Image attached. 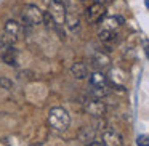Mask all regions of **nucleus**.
Returning a JSON list of instances; mask_svg holds the SVG:
<instances>
[{"label":"nucleus","instance_id":"20","mask_svg":"<svg viewBox=\"0 0 149 146\" xmlns=\"http://www.w3.org/2000/svg\"><path fill=\"white\" fill-rule=\"evenodd\" d=\"M85 146H103V145H101V141H96V140H95V141H90V143H87Z\"/></svg>","mask_w":149,"mask_h":146},{"label":"nucleus","instance_id":"17","mask_svg":"<svg viewBox=\"0 0 149 146\" xmlns=\"http://www.w3.org/2000/svg\"><path fill=\"white\" fill-rule=\"evenodd\" d=\"M0 85H2V87H3L5 90H10V88H13V82L8 80V79H5V77L0 79Z\"/></svg>","mask_w":149,"mask_h":146},{"label":"nucleus","instance_id":"21","mask_svg":"<svg viewBox=\"0 0 149 146\" xmlns=\"http://www.w3.org/2000/svg\"><path fill=\"white\" fill-rule=\"evenodd\" d=\"M106 2H107V0H95V3H101V5H104Z\"/></svg>","mask_w":149,"mask_h":146},{"label":"nucleus","instance_id":"12","mask_svg":"<svg viewBox=\"0 0 149 146\" xmlns=\"http://www.w3.org/2000/svg\"><path fill=\"white\" fill-rule=\"evenodd\" d=\"M2 59L3 63H7L8 66H16V50L13 47H7L2 52Z\"/></svg>","mask_w":149,"mask_h":146},{"label":"nucleus","instance_id":"7","mask_svg":"<svg viewBox=\"0 0 149 146\" xmlns=\"http://www.w3.org/2000/svg\"><path fill=\"white\" fill-rule=\"evenodd\" d=\"M5 34H7L10 39H13V42L18 39V37L21 36V32H23V24H19L16 20H8L7 23H5Z\"/></svg>","mask_w":149,"mask_h":146},{"label":"nucleus","instance_id":"1","mask_svg":"<svg viewBox=\"0 0 149 146\" xmlns=\"http://www.w3.org/2000/svg\"><path fill=\"white\" fill-rule=\"evenodd\" d=\"M47 122L48 127L55 132H66V130L71 127V116L69 112L61 106H53L48 111V116H47Z\"/></svg>","mask_w":149,"mask_h":146},{"label":"nucleus","instance_id":"18","mask_svg":"<svg viewBox=\"0 0 149 146\" xmlns=\"http://www.w3.org/2000/svg\"><path fill=\"white\" fill-rule=\"evenodd\" d=\"M0 146H16V145H15L13 138L5 136V138H0Z\"/></svg>","mask_w":149,"mask_h":146},{"label":"nucleus","instance_id":"16","mask_svg":"<svg viewBox=\"0 0 149 146\" xmlns=\"http://www.w3.org/2000/svg\"><path fill=\"white\" fill-rule=\"evenodd\" d=\"M136 145L138 146H149V136L146 135V133L139 135L138 138H136Z\"/></svg>","mask_w":149,"mask_h":146},{"label":"nucleus","instance_id":"22","mask_svg":"<svg viewBox=\"0 0 149 146\" xmlns=\"http://www.w3.org/2000/svg\"><path fill=\"white\" fill-rule=\"evenodd\" d=\"M80 2H85V0H80Z\"/></svg>","mask_w":149,"mask_h":146},{"label":"nucleus","instance_id":"5","mask_svg":"<svg viewBox=\"0 0 149 146\" xmlns=\"http://www.w3.org/2000/svg\"><path fill=\"white\" fill-rule=\"evenodd\" d=\"M101 145L103 146H122L123 145V138L116 129H107L103 130L101 133Z\"/></svg>","mask_w":149,"mask_h":146},{"label":"nucleus","instance_id":"15","mask_svg":"<svg viewBox=\"0 0 149 146\" xmlns=\"http://www.w3.org/2000/svg\"><path fill=\"white\" fill-rule=\"evenodd\" d=\"M80 138H82V141H85V145L90 141H95V130L91 127H85L80 133Z\"/></svg>","mask_w":149,"mask_h":146},{"label":"nucleus","instance_id":"6","mask_svg":"<svg viewBox=\"0 0 149 146\" xmlns=\"http://www.w3.org/2000/svg\"><path fill=\"white\" fill-rule=\"evenodd\" d=\"M104 15H106V8H104V5L91 3L90 7L85 10V20H87L90 24H95V23H100V21L104 18Z\"/></svg>","mask_w":149,"mask_h":146},{"label":"nucleus","instance_id":"14","mask_svg":"<svg viewBox=\"0 0 149 146\" xmlns=\"http://www.w3.org/2000/svg\"><path fill=\"white\" fill-rule=\"evenodd\" d=\"M91 96L96 98V100H103L104 96H107L109 93V88L107 87H91Z\"/></svg>","mask_w":149,"mask_h":146},{"label":"nucleus","instance_id":"13","mask_svg":"<svg viewBox=\"0 0 149 146\" xmlns=\"http://www.w3.org/2000/svg\"><path fill=\"white\" fill-rule=\"evenodd\" d=\"M98 37H100L101 42L104 43H112L117 40V32L116 31H106V29H101L98 32Z\"/></svg>","mask_w":149,"mask_h":146},{"label":"nucleus","instance_id":"19","mask_svg":"<svg viewBox=\"0 0 149 146\" xmlns=\"http://www.w3.org/2000/svg\"><path fill=\"white\" fill-rule=\"evenodd\" d=\"M7 48V42H5V39L2 36H0V52H3V50Z\"/></svg>","mask_w":149,"mask_h":146},{"label":"nucleus","instance_id":"9","mask_svg":"<svg viewBox=\"0 0 149 146\" xmlns=\"http://www.w3.org/2000/svg\"><path fill=\"white\" fill-rule=\"evenodd\" d=\"M91 61H93V64L96 66V68L100 69H106L111 66V56L107 55V53L104 52H95L93 53V58H91Z\"/></svg>","mask_w":149,"mask_h":146},{"label":"nucleus","instance_id":"3","mask_svg":"<svg viewBox=\"0 0 149 146\" xmlns=\"http://www.w3.org/2000/svg\"><path fill=\"white\" fill-rule=\"evenodd\" d=\"M43 15L45 13L34 3H27L26 7L23 8V20H24V23L29 24V26L43 24Z\"/></svg>","mask_w":149,"mask_h":146},{"label":"nucleus","instance_id":"8","mask_svg":"<svg viewBox=\"0 0 149 146\" xmlns=\"http://www.w3.org/2000/svg\"><path fill=\"white\" fill-rule=\"evenodd\" d=\"M71 74L74 75L77 80H84V79L88 75V66H87V63H84V61H75V63H72V66H71Z\"/></svg>","mask_w":149,"mask_h":146},{"label":"nucleus","instance_id":"11","mask_svg":"<svg viewBox=\"0 0 149 146\" xmlns=\"http://www.w3.org/2000/svg\"><path fill=\"white\" fill-rule=\"evenodd\" d=\"M123 24V18L120 16H109L106 18V20L103 21V29L106 31H116L119 26H122Z\"/></svg>","mask_w":149,"mask_h":146},{"label":"nucleus","instance_id":"2","mask_svg":"<svg viewBox=\"0 0 149 146\" xmlns=\"http://www.w3.org/2000/svg\"><path fill=\"white\" fill-rule=\"evenodd\" d=\"M47 15L50 16V20L53 21L55 26H64L66 16H68V8L63 0H52L48 5V11Z\"/></svg>","mask_w":149,"mask_h":146},{"label":"nucleus","instance_id":"10","mask_svg":"<svg viewBox=\"0 0 149 146\" xmlns=\"http://www.w3.org/2000/svg\"><path fill=\"white\" fill-rule=\"evenodd\" d=\"M91 87H107V75L103 71H93L90 74Z\"/></svg>","mask_w":149,"mask_h":146},{"label":"nucleus","instance_id":"4","mask_svg":"<svg viewBox=\"0 0 149 146\" xmlns=\"http://www.w3.org/2000/svg\"><path fill=\"white\" fill-rule=\"evenodd\" d=\"M84 111L88 116L95 117V119H101L107 112V108L104 104V101L96 100V98H90V100L84 101Z\"/></svg>","mask_w":149,"mask_h":146}]
</instances>
